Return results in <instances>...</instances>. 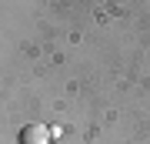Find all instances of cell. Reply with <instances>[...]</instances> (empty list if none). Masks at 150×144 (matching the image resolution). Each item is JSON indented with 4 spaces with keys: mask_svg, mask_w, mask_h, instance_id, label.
I'll use <instances>...</instances> for the list:
<instances>
[{
    "mask_svg": "<svg viewBox=\"0 0 150 144\" xmlns=\"http://www.w3.org/2000/svg\"><path fill=\"white\" fill-rule=\"evenodd\" d=\"M50 128H43V124H27V128L20 131V144H50Z\"/></svg>",
    "mask_w": 150,
    "mask_h": 144,
    "instance_id": "1",
    "label": "cell"
}]
</instances>
